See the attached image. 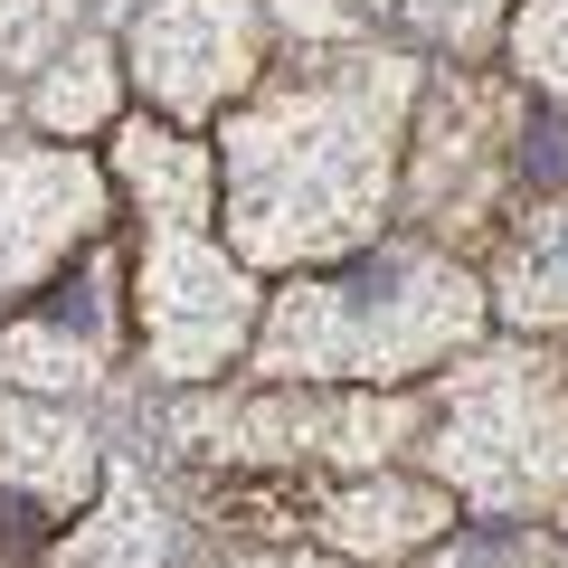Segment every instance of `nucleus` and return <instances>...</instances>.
Returning <instances> with one entry per match:
<instances>
[{"mask_svg":"<svg viewBox=\"0 0 568 568\" xmlns=\"http://www.w3.org/2000/svg\"><path fill=\"white\" fill-rule=\"evenodd\" d=\"M123 181H133L142 219H152V246H142V304H152V369H171V379H190V369H209L227 342H237V275H227L219 256H209L190 227H200L209 209V162L190 152V142L152 133V123H133L123 133Z\"/></svg>","mask_w":568,"mask_h":568,"instance_id":"1","label":"nucleus"},{"mask_svg":"<svg viewBox=\"0 0 568 568\" xmlns=\"http://www.w3.org/2000/svg\"><path fill=\"white\" fill-rule=\"evenodd\" d=\"M114 351V256L85 246L67 275L29 284V323L0 332V369L29 388H85V369Z\"/></svg>","mask_w":568,"mask_h":568,"instance_id":"2","label":"nucleus"},{"mask_svg":"<svg viewBox=\"0 0 568 568\" xmlns=\"http://www.w3.org/2000/svg\"><path fill=\"white\" fill-rule=\"evenodd\" d=\"M95 227V171L77 152H10L0 162V304L48 284Z\"/></svg>","mask_w":568,"mask_h":568,"instance_id":"3","label":"nucleus"},{"mask_svg":"<svg viewBox=\"0 0 568 568\" xmlns=\"http://www.w3.org/2000/svg\"><path fill=\"white\" fill-rule=\"evenodd\" d=\"M133 67H142V85H152L162 104L200 114L209 95H227V85L246 77L237 0H152L142 29H133Z\"/></svg>","mask_w":568,"mask_h":568,"instance_id":"4","label":"nucleus"},{"mask_svg":"<svg viewBox=\"0 0 568 568\" xmlns=\"http://www.w3.org/2000/svg\"><path fill=\"white\" fill-rule=\"evenodd\" d=\"M95 484V446H85L77 417H48V407H0V493H20L58 521L77 493Z\"/></svg>","mask_w":568,"mask_h":568,"instance_id":"5","label":"nucleus"},{"mask_svg":"<svg viewBox=\"0 0 568 568\" xmlns=\"http://www.w3.org/2000/svg\"><path fill=\"white\" fill-rule=\"evenodd\" d=\"M162 559H171V530H162V511H152V493H142V484H114L95 521L67 530L39 568H162Z\"/></svg>","mask_w":568,"mask_h":568,"instance_id":"6","label":"nucleus"},{"mask_svg":"<svg viewBox=\"0 0 568 568\" xmlns=\"http://www.w3.org/2000/svg\"><path fill=\"white\" fill-rule=\"evenodd\" d=\"M436 521H446L436 493H351V503L332 511V540H351V549H407L417 530H436Z\"/></svg>","mask_w":568,"mask_h":568,"instance_id":"7","label":"nucleus"},{"mask_svg":"<svg viewBox=\"0 0 568 568\" xmlns=\"http://www.w3.org/2000/svg\"><path fill=\"white\" fill-rule=\"evenodd\" d=\"M104 114H114V48L85 39L77 58L39 85V123L48 133H85V123H104Z\"/></svg>","mask_w":568,"mask_h":568,"instance_id":"8","label":"nucleus"},{"mask_svg":"<svg viewBox=\"0 0 568 568\" xmlns=\"http://www.w3.org/2000/svg\"><path fill=\"white\" fill-rule=\"evenodd\" d=\"M511 313H568V219H549V246H521L503 265Z\"/></svg>","mask_w":568,"mask_h":568,"instance_id":"9","label":"nucleus"},{"mask_svg":"<svg viewBox=\"0 0 568 568\" xmlns=\"http://www.w3.org/2000/svg\"><path fill=\"white\" fill-rule=\"evenodd\" d=\"M67 29V0H0V67H29Z\"/></svg>","mask_w":568,"mask_h":568,"instance_id":"10","label":"nucleus"},{"mask_svg":"<svg viewBox=\"0 0 568 568\" xmlns=\"http://www.w3.org/2000/svg\"><path fill=\"white\" fill-rule=\"evenodd\" d=\"M521 171H530V181H568V133H559L549 114L521 133Z\"/></svg>","mask_w":568,"mask_h":568,"instance_id":"11","label":"nucleus"},{"mask_svg":"<svg viewBox=\"0 0 568 568\" xmlns=\"http://www.w3.org/2000/svg\"><path fill=\"white\" fill-rule=\"evenodd\" d=\"M484 10L493 0H446V29H484Z\"/></svg>","mask_w":568,"mask_h":568,"instance_id":"12","label":"nucleus"},{"mask_svg":"<svg viewBox=\"0 0 568 568\" xmlns=\"http://www.w3.org/2000/svg\"><path fill=\"white\" fill-rule=\"evenodd\" d=\"M265 568H304V559H265Z\"/></svg>","mask_w":568,"mask_h":568,"instance_id":"13","label":"nucleus"},{"mask_svg":"<svg viewBox=\"0 0 568 568\" xmlns=\"http://www.w3.org/2000/svg\"><path fill=\"white\" fill-rule=\"evenodd\" d=\"M0 114H10V104H0Z\"/></svg>","mask_w":568,"mask_h":568,"instance_id":"14","label":"nucleus"}]
</instances>
